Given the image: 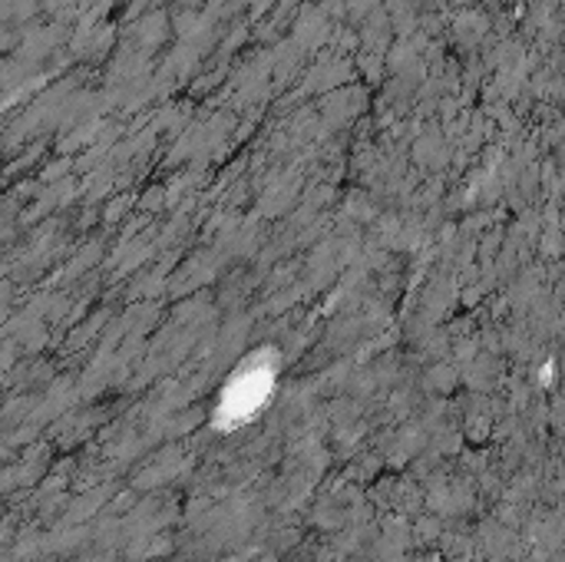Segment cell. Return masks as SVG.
I'll return each instance as SVG.
<instances>
[{
    "label": "cell",
    "instance_id": "6da1fadb",
    "mask_svg": "<svg viewBox=\"0 0 565 562\" xmlns=\"http://www.w3.org/2000/svg\"><path fill=\"white\" fill-rule=\"evenodd\" d=\"M271 384H275V371L271 368H245L225 388L222 404H218V421L225 427H232V424H242V421L255 417V411L268 401Z\"/></svg>",
    "mask_w": 565,
    "mask_h": 562
}]
</instances>
